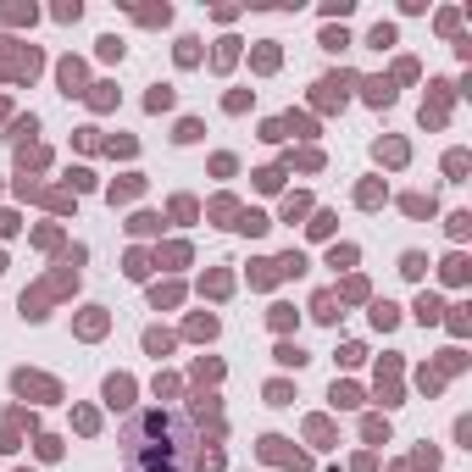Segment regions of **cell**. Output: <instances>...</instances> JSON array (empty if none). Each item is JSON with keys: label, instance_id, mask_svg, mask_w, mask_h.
<instances>
[{"label": "cell", "instance_id": "obj_1", "mask_svg": "<svg viewBox=\"0 0 472 472\" xmlns=\"http://www.w3.org/2000/svg\"><path fill=\"white\" fill-rule=\"evenodd\" d=\"M189 445H195V433L172 411H134L123 422V456L134 472H183Z\"/></svg>", "mask_w": 472, "mask_h": 472}, {"label": "cell", "instance_id": "obj_2", "mask_svg": "<svg viewBox=\"0 0 472 472\" xmlns=\"http://www.w3.org/2000/svg\"><path fill=\"white\" fill-rule=\"evenodd\" d=\"M0 73H6V78H34V73H39V50H34V45L22 50L17 39H0Z\"/></svg>", "mask_w": 472, "mask_h": 472}, {"label": "cell", "instance_id": "obj_3", "mask_svg": "<svg viewBox=\"0 0 472 472\" xmlns=\"http://www.w3.org/2000/svg\"><path fill=\"white\" fill-rule=\"evenodd\" d=\"M11 389H17V394H39V400H62V389H56L50 378H39V373H17Z\"/></svg>", "mask_w": 472, "mask_h": 472}, {"label": "cell", "instance_id": "obj_4", "mask_svg": "<svg viewBox=\"0 0 472 472\" xmlns=\"http://www.w3.org/2000/svg\"><path fill=\"white\" fill-rule=\"evenodd\" d=\"M106 405H117V411H123V405H134V378H123V373H117V378H106Z\"/></svg>", "mask_w": 472, "mask_h": 472}, {"label": "cell", "instance_id": "obj_5", "mask_svg": "<svg viewBox=\"0 0 472 472\" xmlns=\"http://www.w3.org/2000/svg\"><path fill=\"white\" fill-rule=\"evenodd\" d=\"M56 78H62V95H83V62L67 56V62L56 67Z\"/></svg>", "mask_w": 472, "mask_h": 472}, {"label": "cell", "instance_id": "obj_6", "mask_svg": "<svg viewBox=\"0 0 472 472\" xmlns=\"http://www.w3.org/2000/svg\"><path fill=\"white\" fill-rule=\"evenodd\" d=\"M345 89H350V78H322L317 83V106H345Z\"/></svg>", "mask_w": 472, "mask_h": 472}, {"label": "cell", "instance_id": "obj_7", "mask_svg": "<svg viewBox=\"0 0 472 472\" xmlns=\"http://www.w3.org/2000/svg\"><path fill=\"white\" fill-rule=\"evenodd\" d=\"M312 317H317V322H339V295H328V289H322V295L312 300Z\"/></svg>", "mask_w": 472, "mask_h": 472}, {"label": "cell", "instance_id": "obj_8", "mask_svg": "<svg viewBox=\"0 0 472 472\" xmlns=\"http://www.w3.org/2000/svg\"><path fill=\"white\" fill-rule=\"evenodd\" d=\"M361 89H367V100H373V106H394V83H389V78H367Z\"/></svg>", "mask_w": 472, "mask_h": 472}, {"label": "cell", "instance_id": "obj_9", "mask_svg": "<svg viewBox=\"0 0 472 472\" xmlns=\"http://www.w3.org/2000/svg\"><path fill=\"white\" fill-rule=\"evenodd\" d=\"M78 333H83V339L106 333V312H100V306H89V312H83V322H78Z\"/></svg>", "mask_w": 472, "mask_h": 472}, {"label": "cell", "instance_id": "obj_10", "mask_svg": "<svg viewBox=\"0 0 472 472\" xmlns=\"http://www.w3.org/2000/svg\"><path fill=\"white\" fill-rule=\"evenodd\" d=\"M139 189H145V178L134 172V178H123V183H111V200H134Z\"/></svg>", "mask_w": 472, "mask_h": 472}, {"label": "cell", "instance_id": "obj_11", "mask_svg": "<svg viewBox=\"0 0 472 472\" xmlns=\"http://www.w3.org/2000/svg\"><path fill=\"white\" fill-rule=\"evenodd\" d=\"M378 200H384V183H378V178H367V183L356 189V206H378Z\"/></svg>", "mask_w": 472, "mask_h": 472}, {"label": "cell", "instance_id": "obj_12", "mask_svg": "<svg viewBox=\"0 0 472 472\" xmlns=\"http://www.w3.org/2000/svg\"><path fill=\"white\" fill-rule=\"evenodd\" d=\"M234 228H244V234H267L272 223H267L261 211H239V223H234Z\"/></svg>", "mask_w": 472, "mask_h": 472}, {"label": "cell", "instance_id": "obj_13", "mask_svg": "<svg viewBox=\"0 0 472 472\" xmlns=\"http://www.w3.org/2000/svg\"><path fill=\"white\" fill-rule=\"evenodd\" d=\"M378 161L400 167V161H405V145H400V139H378Z\"/></svg>", "mask_w": 472, "mask_h": 472}, {"label": "cell", "instance_id": "obj_14", "mask_svg": "<svg viewBox=\"0 0 472 472\" xmlns=\"http://www.w3.org/2000/svg\"><path fill=\"white\" fill-rule=\"evenodd\" d=\"M145 350H151V356H167V350H172V333L151 328V333H145Z\"/></svg>", "mask_w": 472, "mask_h": 472}, {"label": "cell", "instance_id": "obj_15", "mask_svg": "<svg viewBox=\"0 0 472 472\" xmlns=\"http://www.w3.org/2000/svg\"><path fill=\"white\" fill-rule=\"evenodd\" d=\"M200 62V39H178V67H195Z\"/></svg>", "mask_w": 472, "mask_h": 472}, {"label": "cell", "instance_id": "obj_16", "mask_svg": "<svg viewBox=\"0 0 472 472\" xmlns=\"http://www.w3.org/2000/svg\"><path fill=\"white\" fill-rule=\"evenodd\" d=\"M272 278H278V261H256V272H250V284H256V289H267Z\"/></svg>", "mask_w": 472, "mask_h": 472}, {"label": "cell", "instance_id": "obj_17", "mask_svg": "<svg viewBox=\"0 0 472 472\" xmlns=\"http://www.w3.org/2000/svg\"><path fill=\"white\" fill-rule=\"evenodd\" d=\"M217 333V317H189V339H211Z\"/></svg>", "mask_w": 472, "mask_h": 472}, {"label": "cell", "instance_id": "obj_18", "mask_svg": "<svg viewBox=\"0 0 472 472\" xmlns=\"http://www.w3.org/2000/svg\"><path fill=\"white\" fill-rule=\"evenodd\" d=\"M278 361H284V367H306V350H300V345H289V339H284V345H278Z\"/></svg>", "mask_w": 472, "mask_h": 472}, {"label": "cell", "instance_id": "obj_19", "mask_svg": "<svg viewBox=\"0 0 472 472\" xmlns=\"http://www.w3.org/2000/svg\"><path fill=\"white\" fill-rule=\"evenodd\" d=\"M367 45H373V50H389V45H394V28H389V22H378V28L367 34Z\"/></svg>", "mask_w": 472, "mask_h": 472}, {"label": "cell", "instance_id": "obj_20", "mask_svg": "<svg viewBox=\"0 0 472 472\" xmlns=\"http://www.w3.org/2000/svg\"><path fill=\"white\" fill-rule=\"evenodd\" d=\"M145 106H151V111H167V106H172V89H167V83H156V89L145 95Z\"/></svg>", "mask_w": 472, "mask_h": 472}, {"label": "cell", "instance_id": "obj_21", "mask_svg": "<svg viewBox=\"0 0 472 472\" xmlns=\"http://www.w3.org/2000/svg\"><path fill=\"white\" fill-rule=\"evenodd\" d=\"M345 45H350L345 28H322V50H345Z\"/></svg>", "mask_w": 472, "mask_h": 472}, {"label": "cell", "instance_id": "obj_22", "mask_svg": "<svg viewBox=\"0 0 472 472\" xmlns=\"http://www.w3.org/2000/svg\"><path fill=\"white\" fill-rule=\"evenodd\" d=\"M100 62H123V39H117V34L100 39Z\"/></svg>", "mask_w": 472, "mask_h": 472}, {"label": "cell", "instance_id": "obj_23", "mask_svg": "<svg viewBox=\"0 0 472 472\" xmlns=\"http://www.w3.org/2000/svg\"><path fill=\"white\" fill-rule=\"evenodd\" d=\"M256 67H261V73H272V67H278V45H272V39L256 50Z\"/></svg>", "mask_w": 472, "mask_h": 472}, {"label": "cell", "instance_id": "obj_24", "mask_svg": "<svg viewBox=\"0 0 472 472\" xmlns=\"http://www.w3.org/2000/svg\"><path fill=\"white\" fill-rule=\"evenodd\" d=\"M172 139H178V145H195V139H200V123H195V117H183V123H178V134H172Z\"/></svg>", "mask_w": 472, "mask_h": 472}, {"label": "cell", "instance_id": "obj_25", "mask_svg": "<svg viewBox=\"0 0 472 472\" xmlns=\"http://www.w3.org/2000/svg\"><path fill=\"white\" fill-rule=\"evenodd\" d=\"M422 267H428V261H422L417 250H405V256H400V272H405V278H422Z\"/></svg>", "mask_w": 472, "mask_h": 472}, {"label": "cell", "instance_id": "obj_26", "mask_svg": "<svg viewBox=\"0 0 472 472\" xmlns=\"http://www.w3.org/2000/svg\"><path fill=\"white\" fill-rule=\"evenodd\" d=\"M228 289H234L228 272H206V295H228Z\"/></svg>", "mask_w": 472, "mask_h": 472}, {"label": "cell", "instance_id": "obj_27", "mask_svg": "<svg viewBox=\"0 0 472 472\" xmlns=\"http://www.w3.org/2000/svg\"><path fill=\"white\" fill-rule=\"evenodd\" d=\"M373 322H378V328H394V322H400V312H394L389 300H378V306H373Z\"/></svg>", "mask_w": 472, "mask_h": 472}, {"label": "cell", "instance_id": "obj_28", "mask_svg": "<svg viewBox=\"0 0 472 472\" xmlns=\"http://www.w3.org/2000/svg\"><path fill=\"white\" fill-rule=\"evenodd\" d=\"M439 312H445V306H439L433 295H422V300H417V317H422V322H439Z\"/></svg>", "mask_w": 472, "mask_h": 472}, {"label": "cell", "instance_id": "obj_29", "mask_svg": "<svg viewBox=\"0 0 472 472\" xmlns=\"http://www.w3.org/2000/svg\"><path fill=\"white\" fill-rule=\"evenodd\" d=\"M356 400H361L356 384H333V405H356Z\"/></svg>", "mask_w": 472, "mask_h": 472}, {"label": "cell", "instance_id": "obj_30", "mask_svg": "<svg viewBox=\"0 0 472 472\" xmlns=\"http://www.w3.org/2000/svg\"><path fill=\"white\" fill-rule=\"evenodd\" d=\"M195 472H223V456H217V445H211L206 456H195Z\"/></svg>", "mask_w": 472, "mask_h": 472}, {"label": "cell", "instance_id": "obj_31", "mask_svg": "<svg viewBox=\"0 0 472 472\" xmlns=\"http://www.w3.org/2000/svg\"><path fill=\"white\" fill-rule=\"evenodd\" d=\"M111 100H117V95H111V83H95V95H89V106H95V111H106Z\"/></svg>", "mask_w": 472, "mask_h": 472}, {"label": "cell", "instance_id": "obj_32", "mask_svg": "<svg viewBox=\"0 0 472 472\" xmlns=\"http://www.w3.org/2000/svg\"><path fill=\"white\" fill-rule=\"evenodd\" d=\"M278 272H295V278H300V272H306V256H300V250H289V256L278 261Z\"/></svg>", "mask_w": 472, "mask_h": 472}, {"label": "cell", "instance_id": "obj_33", "mask_svg": "<svg viewBox=\"0 0 472 472\" xmlns=\"http://www.w3.org/2000/svg\"><path fill=\"white\" fill-rule=\"evenodd\" d=\"M234 56H239V39H223L217 45V67H234Z\"/></svg>", "mask_w": 472, "mask_h": 472}, {"label": "cell", "instance_id": "obj_34", "mask_svg": "<svg viewBox=\"0 0 472 472\" xmlns=\"http://www.w3.org/2000/svg\"><path fill=\"white\" fill-rule=\"evenodd\" d=\"M151 300H156V306H172V300H178V284H156Z\"/></svg>", "mask_w": 472, "mask_h": 472}, {"label": "cell", "instance_id": "obj_35", "mask_svg": "<svg viewBox=\"0 0 472 472\" xmlns=\"http://www.w3.org/2000/svg\"><path fill=\"white\" fill-rule=\"evenodd\" d=\"M272 328H278V333L295 328V306H272Z\"/></svg>", "mask_w": 472, "mask_h": 472}, {"label": "cell", "instance_id": "obj_36", "mask_svg": "<svg viewBox=\"0 0 472 472\" xmlns=\"http://www.w3.org/2000/svg\"><path fill=\"white\" fill-rule=\"evenodd\" d=\"M34 128H39V123H34V117H17V123H11V139H17V145H22V139H28V134H34Z\"/></svg>", "mask_w": 472, "mask_h": 472}, {"label": "cell", "instance_id": "obj_37", "mask_svg": "<svg viewBox=\"0 0 472 472\" xmlns=\"http://www.w3.org/2000/svg\"><path fill=\"white\" fill-rule=\"evenodd\" d=\"M405 211H411V217H428V211H433V200H422V195H405Z\"/></svg>", "mask_w": 472, "mask_h": 472}, {"label": "cell", "instance_id": "obj_38", "mask_svg": "<svg viewBox=\"0 0 472 472\" xmlns=\"http://www.w3.org/2000/svg\"><path fill=\"white\" fill-rule=\"evenodd\" d=\"M284 217H289V223L306 217V195H289V200H284Z\"/></svg>", "mask_w": 472, "mask_h": 472}, {"label": "cell", "instance_id": "obj_39", "mask_svg": "<svg viewBox=\"0 0 472 472\" xmlns=\"http://www.w3.org/2000/svg\"><path fill=\"white\" fill-rule=\"evenodd\" d=\"M350 261H356V250H350V244H333V256H328V267H350Z\"/></svg>", "mask_w": 472, "mask_h": 472}, {"label": "cell", "instance_id": "obj_40", "mask_svg": "<svg viewBox=\"0 0 472 472\" xmlns=\"http://www.w3.org/2000/svg\"><path fill=\"white\" fill-rule=\"evenodd\" d=\"M445 278H450V284H461V278H467V261H461V256H450V261H445Z\"/></svg>", "mask_w": 472, "mask_h": 472}, {"label": "cell", "instance_id": "obj_41", "mask_svg": "<svg viewBox=\"0 0 472 472\" xmlns=\"http://www.w3.org/2000/svg\"><path fill=\"white\" fill-rule=\"evenodd\" d=\"M78 17H83V6H78V0H67V6H56V22H78Z\"/></svg>", "mask_w": 472, "mask_h": 472}, {"label": "cell", "instance_id": "obj_42", "mask_svg": "<svg viewBox=\"0 0 472 472\" xmlns=\"http://www.w3.org/2000/svg\"><path fill=\"white\" fill-rule=\"evenodd\" d=\"M6 22H34V6H6Z\"/></svg>", "mask_w": 472, "mask_h": 472}, {"label": "cell", "instance_id": "obj_43", "mask_svg": "<svg viewBox=\"0 0 472 472\" xmlns=\"http://www.w3.org/2000/svg\"><path fill=\"white\" fill-rule=\"evenodd\" d=\"M256 183H261V189H278V183H284V172H278V167H267V172H256Z\"/></svg>", "mask_w": 472, "mask_h": 472}, {"label": "cell", "instance_id": "obj_44", "mask_svg": "<svg viewBox=\"0 0 472 472\" xmlns=\"http://www.w3.org/2000/svg\"><path fill=\"white\" fill-rule=\"evenodd\" d=\"M367 439L378 445V439H389V422H378V417H367Z\"/></svg>", "mask_w": 472, "mask_h": 472}, {"label": "cell", "instance_id": "obj_45", "mask_svg": "<svg viewBox=\"0 0 472 472\" xmlns=\"http://www.w3.org/2000/svg\"><path fill=\"white\" fill-rule=\"evenodd\" d=\"M312 234L322 239V234H333V211H317V223H312Z\"/></svg>", "mask_w": 472, "mask_h": 472}, {"label": "cell", "instance_id": "obj_46", "mask_svg": "<svg viewBox=\"0 0 472 472\" xmlns=\"http://www.w3.org/2000/svg\"><path fill=\"white\" fill-rule=\"evenodd\" d=\"M445 172H456V178H461V172H467V156H461V151H450V156H445Z\"/></svg>", "mask_w": 472, "mask_h": 472}, {"label": "cell", "instance_id": "obj_47", "mask_svg": "<svg viewBox=\"0 0 472 472\" xmlns=\"http://www.w3.org/2000/svg\"><path fill=\"white\" fill-rule=\"evenodd\" d=\"M267 400L272 405H289V384H267Z\"/></svg>", "mask_w": 472, "mask_h": 472}, {"label": "cell", "instance_id": "obj_48", "mask_svg": "<svg viewBox=\"0 0 472 472\" xmlns=\"http://www.w3.org/2000/svg\"><path fill=\"white\" fill-rule=\"evenodd\" d=\"M0 267H6V256H0Z\"/></svg>", "mask_w": 472, "mask_h": 472}]
</instances>
